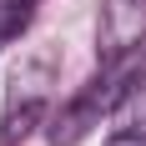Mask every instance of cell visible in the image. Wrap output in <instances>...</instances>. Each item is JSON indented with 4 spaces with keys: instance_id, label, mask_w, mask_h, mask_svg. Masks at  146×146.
Returning a JSON list of instances; mask_svg holds the SVG:
<instances>
[{
    "instance_id": "cell-1",
    "label": "cell",
    "mask_w": 146,
    "mask_h": 146,
    "mask_svg": "<svg viewBox=\"0 0 146 146\" xmlns=\"http://www.w3.org/2000/svg\"><path fill=\"white\" fill-rule=\"evenodd\" d=\"M141 81H146V56H141V50L116 56V60H111V66H106V71L56 116V136H50V141H56V146H76L91 126H101L106 116H116V106L131 101Z\"/></svg>"
},
{
    "instance_id": "cell-3",
    "label": "cell",
    "mask_w": 146,
    "mask_h": 146,
    "mask_svg": "<svg viewBox=\"0 0 146 146\" xmlns=\"http://www.w3.org/2000/svg\"><path fill=\"white\" fill-rule=\"evenodd\" d=\"M106 146H146V126H121Z\"/></svg>"
},
{
    "instance_id": "cell-2",
    "label": "cell",
    "mask_w": 146,
    "mask_h": 146,
    "mask_svg": "<svg viewBox=\"0 0 146 146\" xmlns=\"http://www.w3.org/2000/svg\"><path fill=\"white\" fill-rule=\"evenodd\" d=\"M35 5H40V0H0V45H5V40H15V35L30 25Z\"/></svg>"
}]
</instances>
